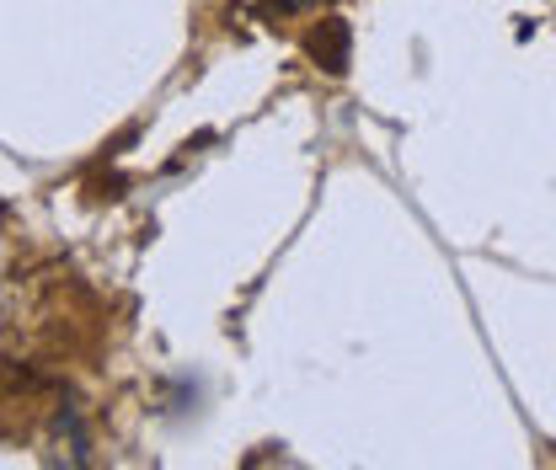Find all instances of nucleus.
<instances>
[{"label": "nucleus", "instance_id": "nucleus-1", "mask_svg": "<svg viewBox=\"0 0 556 470\" xmlns=\"http://www.w3.org/2000/svg\"><path fill=\"white\" fill-rule=\"evenodd\" d=\"M348 49H353V33H348L343 17H327V22L311 33V59H316L327 75H343V70H348Z\"/></svg>", "mask_w": 556, "mask_h": 470}, {"label": "nucleus", "instance_id": "nucleus-2", "mask_svg": "<svg viewBox=\"0 0 556 470\" xmlns=\"http://www.w3.org/2000/svg\"><path fill=\"white\" fill-rule=\"evenodd\" d=\"M295 6H316V0H295Z\"/></svg>", "mask_w": 556, "mask_h": 470}]
</instances>
